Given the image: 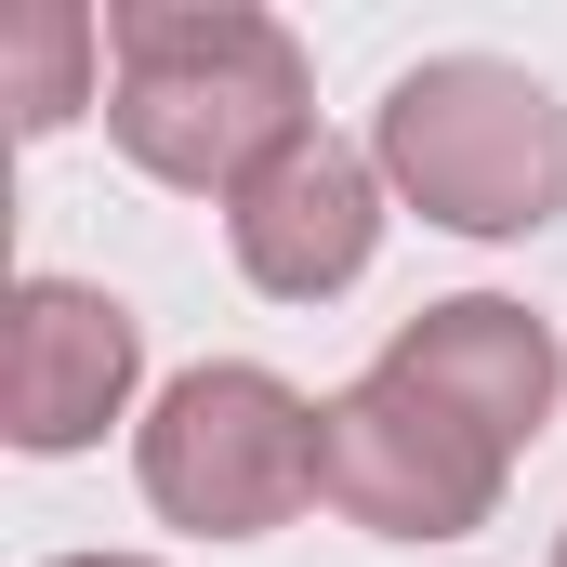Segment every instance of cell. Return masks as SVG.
<instances>
[{"label": "cell", "mask_w": 567, "mask_h": 567, "mask_svg": "<svg viewBox=\"0 0 567 567\" xmlns=\"http://www.w3.org/2000/svg\"><path fill=\"white\" fill-rule=\"evenodd\" d=\"M567 343L502 303V290H462V303H423L370 383H343L317 410V502L357 515L370 542H462L488 528L515 449L555 423Z\"/></svg>", "instance_id": "cell-1"}, {"label": "cell", "mask_w": 567, "mask_h": 567, "mask_svg": "<svg viewBox=\"0 0 567 567\" xmlns=\"http://www.w3.org/2000/svg\"><path fill=\"white\" fill-rule=\"evenodd\" d=\"M106 133L133 145V172L158 185H251L265 158L317 133L303 120V53H290L278 13H238V0H120L106 13Z\"/></svg>", "instance_id": "cell-2"}, {"label": "cell", "mask_w": 567, "mask_h": 567, "mask_svg": "<svg viewBox=\"0 0 567 567\" xmlns=\"http://www.w3.org/2000/svg\"><path fill=\"white\" fill-rule=\"evenodd\" d=\"M383 172L462 238H528L567 198V106L502 53H435L383 93Z\"/></svg>", "instance_id": "cell-3"}, {"label": "cell", "mask_w": 567, "mask_h": 567, "mask_svg": "<svg viewBox=\"0 0 567 567\" xmlns=\"http://www.w3.org/2000/svg\"><path fill=\"white\" fill-rule=\"evenodd\" d=\"M145 502L172 515V528H198V542H265L290 528L303 502H317V410L290 396L278 370H251V357H212V370H185L158 410H145Z\"/></svg>", "instance_id": "cell-4"}, {"label": "cell", "mask_w": 567, "mask_h": 567, "mask_svg": "<svg viewBox=\"0 0 567 567\" xmlns=\"http://www.w3.org/2000/svg\"><path fill=\"white\" fill-rule=\"evenodd\" d=\"M145 370V330L120 290H80V278H27L13 317H0V435L13 449H93L120 423Z\"/></svg>", "instance_id": "cell-5"}, {"label": "cell", "mask_w": 567, "mask_h": 567, "mask_svg": "<svg viewBox=\"0 0 567 567\" xmlns=\"http://www.w3.org/2000/svg\"><path fill=\"white\" fill-rule=\"evenodd\" d=\"M225 238H238V278H251V290L330 303V290L370 278V251H383V185H370L357 145L303 133L290 158H265V172L225 198Z\"/></svg>", "instance_id": "cell-6"}, {"label": "cell", "mask_w": 567, "mask_h": 567, "mask_svg": "<svg viewBox=\"0 0 567 567\" xmlns=\"http://www.w3.org/2000/svg\"><path fill=\"white\" fill-rule=\"evenodd\" d=\"M93 66H106V27H93L80 0H27V13H0V106H13V133H53V120L80 106Z\"/></svg>", "instance_id": "cell-7"}, {"label": "cell", "mask_w": 567, "mask_h": 567, "mask_svg": "<svg viewBox=\"0 0 567 567\" xmlns=\"http://www.w3.org/2000/svg\"><path fill=\"white\" fill-rule=\"evenodd\" d=\"M66 567H145V555H66Z\"/></svg>", "instance_id": "cell-8"}, {"label": "cell", "mask_w": 567, "mask_h": 567, "mask_svg": "<svg viewBox=\"0 0 567 567\" xmlns=\"http://www.w3.org/2000/svg\"><path fill=\"white\" fill-rule=\"evenodd\" d=\"M555 567H567V542H555Z\"/></svg>", "instance_id": "cell-9"}]
</instances>
